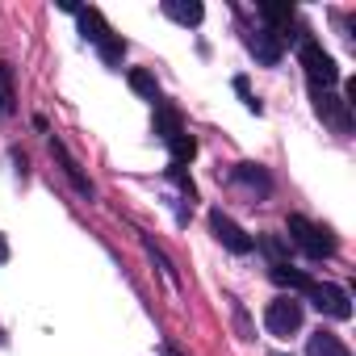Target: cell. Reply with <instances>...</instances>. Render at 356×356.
<instances>
[{
  "instance_id": "2",
  "label": "cell",
  "mask_w": 356,
  "mask_h": 356,
  "mask_svg": "<svg viewBox=\"0 0 356 356\" xmlns=\"http://www.w3.org/2000/svg\"><path fill=\"white\" fill-rule=\"evenodd\" d=\"M298 59H302V67H306V76H310V84H314L318 92L331 88V84H339V67H335V59H331L318 42H302Z\"/></svg>"
},
{
  "instance_id": "12",
  "label": "cell",
  "mask_w": 356,
  "mask_h": 356,
  "mask_svg": "<svg viewBox=\"0 0 356 356\" xmlns=\"http://www.w3.org/2000/svg\"><path fill=\"white\" fill-rule=\"evenodd\" d=\"M76 17H80V34H84L92 47H97L101 38H109V26H105V17H101L97 9H80Z\"/></svg>"
},
{
  "instance_id": "25",
  "label": "cell",
  "mask_w": 356,
  "mask_h": 356,
  "mask_svg": "<svg viewBox=\"0 0 356 356\" xmlns=\"http://www.w3.org/2000/svg\"><path fill=\"white\" fill-rule=\"evenodd\" d=\"M0 343H5V331H0Z\"/></svg>"
},
{
  "instance_id": "19",
  "label": "cell",
  "mask_w": 356,
  "mask_h": 356,
  "mask_svg": "<svg viewBox=\"0 0 356 356\" xmlns=\"http://www.w3.org/2000/svg\"><path fill=\"white\" fill-rule=\"evenodd\" d=\"M97 51H101V59H105V63H122L126 42H122L118 34H109V38H101V42H97Z\"/></svg>"
},
{
  "instance_id": "8",
  "label": "cell",
  "mask_w": 356,
  "mask_h": 356,
  "mask_svg": "<svg viewBox=\"0 0 356 356\" xmlns=\"http://www.w3.org/2000/svg\"><path fill=\"white\" fill-rule=\"evenodd\" d=\"M51 155H55V159H59V168L67 172V181H72V185H76V189H80L84 197H92V185H88V176L80 172V163L72 159V151H67V147H63L59 138H51Z\"/></svg>"
},
{
  "instance_id": "3",
  "label": "cell",
  "mask_w": 356,
  "mask_h": 356,
  "mask_svg": "<svg viewBox=\"0 0 356 356\" xmlns=\"http://www.w3.org/2000/svg\"><path fill=\"white\" fill-rule=\"evenodd\" d=\"M210 231H214V235H218V243H222L227 252H235V256H248V252L256 248V239H252L239 222H231L222 210H214V214H210Z\"/></svg>"
},
{
  "instance_id": "4",
  "label": "cell",
  "mask_w": 356,
  "mask_h": 356,
  "mask_svg": "<svg viewBox=\"0 0 356 356\" xmlns=\"http://www.w3.org/2000/svg\"><path fill=\"white\" fill-rule=\"evenodd\" d=\"M264 323H268L273 335H293V331H302V302H293V298H277V302H268Z\"/></svg>"
},
{
  "instance_id": "21",
  "label": "cell",
  "mask_w": 356,
  "mask_h": 356,
  "mask_svg": "<svg viewBox=\"0 0 356 356\" xmlns=\"http://www.w3.org/2000/svg\"><path fill=\"white\" fill-rule=\"evenodd\" d=\"M168 176H172L176 185H181V193H185V197H193V193H197V189H193V181L185 176V168H181V163H172V168H168Z\"/></svg>"
},
{
  "instance_id": "14",
  "label": "cell",
  "mask_w": 356,
  "mask_h": 356,
  "mask_svg": "<svg viewBox=\"0 0 356 356\" xmlns=\"http://www.w3.org/2000/svg\"><path fill=\"white\" fill-rule=\"evenodd\" d=\"M17 109V92H13V72L9 63H0V118H13Z\"/></svg>"
},
{
  "instance_id": "13",
  "label": "cell",
  "mask_w": 356,
  "mask_h": 356,
  "mask_svg": "<svg viewBox=\"0 0 356 356\" xmlns=\"http://www.w3.org/2000/svg\"><path fill=\"white\" fill-rule=\"evenodd\" d=\"M306 356H352L331 331H318V335H310V343H306Z\"/></svg>"
},
{
  "instance_id": "9",
  "label": "cell",
  "mask_w": 356,
  "mask_h": 356,
  "mask_svg": "<svg viewBox=\"0 0 356 356\" xmlns=\"http://www.w3.org/2000/svg\"><path fill=\"white\" fill-rule=\"evenodd\" d=\"M155 134H159L163 143H172L176 134H185V126H181V113H176L172 105H163V101H155Z\"/></svg>"
},
{
  "instance_id": "11",
  "label": "cell",
  "mask_w": 356,
  "mask_h": 356,
  "mask_svg": "<svg viewBox=\"0 0 356 356\" xmlns=\"http://www.w3.org/2000/svg\"><path fill=\"white\" fill-rule=\"evenodd\" d=\"M268 277H273L277 285H285V289H298V293H306V289L314 285V281H310L302 268H293V264H273V273H268Z\"/></svg>"
},
{
  "instance_id": "18",
  "label": "cell",
  "mask_w": 356,
  "mask_h": 356,
  "mask_svg": "<svg viewBox=\"0 0 356 356\" xmlns=\"http://www.w3.org/2000/svg\"><path fill=\"white\" fill-rule=\"evenodd\" d=\"M235 181H243V185H252V189L268 193V176H264L260 168H252V163H239V168H235Z\"/></svg>"
},
{
  "instance_id": "10",
  "label": "cell",
  "mask_w": 356,
  "mask_h": 356,
  "mask_svg": "<svg viewBox=\"0 0 356 356\" xmlns=\"http://www.w3.org/2000/svg\"><path fill=\"white\" fill-rule=\"evenodd\" d=\"M163 13L172 22H181V26H197L206 17V9L197 5V0H163Z\"/></svg>"
},
{
  "instance_id": "17",
  "label": "cell",
  "mask_w": 356,
  "mask_h": 356,
  "mask_svg": "<svg viewBox=\"0 0 356 356\" xmlns=\"http://www.w3.org/2000/svg\"><path fill=\"white\" fill-rule=\"evenodd\" d=\"M130 88H134L138 97H147V101H159V84H155V76H151V72H143V67H134V72H130Z\"/></svg>"
},
{
  "instance_id": "23",
  "label": "cell",
  "mask_w": 356,
  "mask_h": 356,
  "mask_svg": "<svg viewBox=\"0 0 356 356\" xmlns=\"http://www.w3.org/2000/svg\"><path fill=\"white\" fill-rule=\"evenodd\" d=\"M5 256H9V243H5V239H0V260H5Z\"/></svg>"
},
{
  "instance_id": "22",
  "label": "cell",
  "mask_w": 356,
  "mask_h": 356,
  "mask_svg": "<svg viewBox=\"0 0 356 356\" xmlns=\"http://www.w3.org/2000/svg\"><path fill=\"white\" fill-rule=\"evenodd\" d=\"M235 92H239V97H243V105H248V109H252V113H260V101H256V97H252V88H248V80H243V76H235Z\"/></svg>"
},
{
  "instance_id": "24",
  "label": "cell",
  "mask_w": 356,
  "mask_h": 356,
  "mask_svg": "<svg viewBox=\"0 0 356 356\" xmlns=\"http://www.w3.org/2000/svg\"><path fill=\"white\" fill-rule=\"evenodd\" d=\"M163 352H168V356H181V352H176V348H163Z\"/></svg>"
},
{
  "instance_id": "20",
  "label": "cell",
  "mask_w": 356,
  "mask_h": 356,
  "mask_svg": "<svg viewBox=\"0 0 356 356\" xmlns=\"http://www.w3.org/2000/svg\"><path fill=\"white\" fill-rule=\"evenodd\" d=\"M260 248H264V252L273 256V264H289V248H285V243H281L277 235H268V239H260Z\"/></svg>"
},
{
  "instance_id": "6",
  "label": "cell",
  "mask_w": 356,
  "mask_h": 356,
  "mask_svg": "<svg viewBox=\"0 0 356 356\" xmlns=\"http://www.w3.org/2000/svg\"><path fill=\"white\" fill-rule=\"evenodd\" d=\"M306 298H310L323 314H331V318H339V323L352 318V302H348V293H343L339 285H318V281H314V285L306 289Z\"/></svg>"
},
{
  "instance_id": "15",
  "label": "cell",
  "mask_w": 356,
  "mask_h": 356,
  "mask_svg": "<svg viewBox=\"0 0 356 356\" xmlns=\"http://www.w3.org/2000/svg\"><path fill=\"white\" fill-rule=\"evenodd\" d=\"M256 9H260V17L273 26V34H277L281 26H289V22H293V9H289V5H273V0H260Z\"/></svg>"
},
{
  "instance_id": "7",
  "label": "cell",
  "mask_w": 356,
  "mask_h": 356,
  "mask_svg": "<svg viewBox=\"0 0 356 356\" xmlns=\"http://www.w3.org/2000/svg\"><path fill=\"white\" fill-rule=\"evenodd\" d=\"M248 47H252V55H256L264 67H277V63H281V34H273V30H256V34L248 38Z\"/></svg>"
},
{
  "instance_id": "16",
  "label": "cell",
  "mask_w": 356,
  "mask_h": 356,
  "mask_svg": "<svg viewBox=\"0 0 356 356\" xmlns=\"http://www.w3.org/2000/svg\"><path fill=\"white\" fill-rule=\"evenodd\" d=\"M168 151H172V163H181V168H185V163L197 155V138H193V134H176V138L168 143Z\"/></svg>"
},
{
  "instance_id": "1",
  "label": "cell",
  "mask_w": 356,
  "mask_h": 356,
  "mask_svg": "<svg viewBox=\"0 0 356 356\" xmlns=\"http://www.w3.org/2000/svg\"><path fill=\"white\" fill-rule=\"evenodd\" d=\"M285 231H289V243H293V248H302L310 260H323V256H331V252H335L331 231L314 227V222H310V218H302V214H289Z\"/></svg>"
},
{
  "instance_id": "5",
  "label": "cell",
  "mask_w": 356,
  "mask_h": 356,
  "mask_svg": "<svg viewBox=\"0 0 356 356\" xmlns=\"http://www.w3.org/2000/svg\"><path fill=\"white\" fill-rule=\"evenodd\" d=\"M314 109H318V118H323L335 134H352V105H348L343 97H331V92H318V88H314Z\"/></svg>"
}]
</instances>
